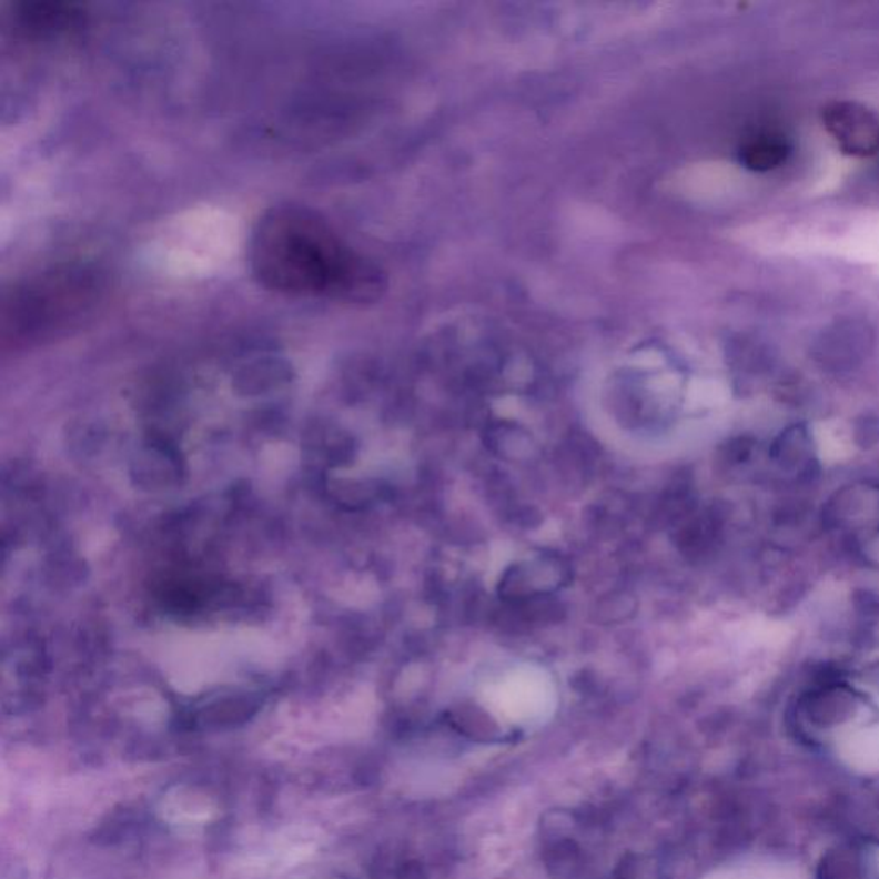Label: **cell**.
<instances>
[{
  "label": "cell",
  "mask_w": 879,
  "mask_h": 879,
  "mask_svg": "<svg viewBox=\"0 0 879 879\" xmlns=\"http://www.w3.org/2000/svg\"><path fill=\"white\" fill-rule=\"evenodd\" d=\"M247 262L256 282L282 296L356 303L376 289L372 266L326 219L292 203L260 216L251 231Z\"/></svg>",
  "instance_id": "6da1fadb"
},
{
  "label": "cell",
  "mask_w": 879,
  "mask_h": 879,
  "mask_svg": "<svg viewBox=\"0 0 879 879\" xmlns=\"http://www.w3.org/2000/svg\"><path fill=\"white\" fill-rule=\"evenodd\" d=\"M109 296V279L90 263H59L31 273L6 292L0 329L4 345L58 339L90 323Z\"/></svg>",
  "instance_id": "7a4b0ae2"
},
{
  "label": "cell",
  "mask_w": 879,
  "mask_h": 879,
  "mask_svg": "<svg viewBox=\"0 0 879 879\" xmlns=\"http://www.w3.org/2000/svg\"><path fill=\"white\" fill-rule=\"evenodd\" d=\"M825 130L847 155L871 156L879 152V119L859 103H831L822 112Z\"/></svg>",
  "instance_id": "3957f363"
},
{
  "label": "cell",
  "mask_w": 879,
  "mask_h": 879,
  "mask_svg": "<svg viewBox=\"0 0 879 879\" xmlns=\"http://www.w3.org/2000/svg\"><path fill=\"white\" fill-rule=\"evenodd\" d=\"M87 16L74 4L65 2H28L18 6L12 14L16 33L24 39L55 40L80 30Z\"/></svg>",
  "instance_id": "277c9868"
},
{
  "label": "cell",
  "mask_w": 879,
  "mask_h": 879,
  "mask_svg": "<svg viewBox=\"0 0 879 879\" xmlns=\"http://www.w3.org/2000/svg\"><path fill=\"white\" fill-rule=\"evenodd\" d=\"M790 153L789 141L774 131H759L740 144L739 159L744 168L768 172L780 168Z\"/></svg>",
  "instance_id": "5b68a950"
},
{
  "label": "cell",
  "mask_w": 879,
  "mask_h": 879,
  "mask_svg": "<svg viewBox=\"0 0 879 879\" xmlns=\"http://www.w3.org/2000/svg\"><path fill=\"white\" fill-rule=\"evenodd\" d=\"M721 879H804L792 866L784 865L778 860H759L747 862L739 868L731 869L730 875Z\"/></svg>",
  "instance_id": "8992f818"
}]
</instances>
